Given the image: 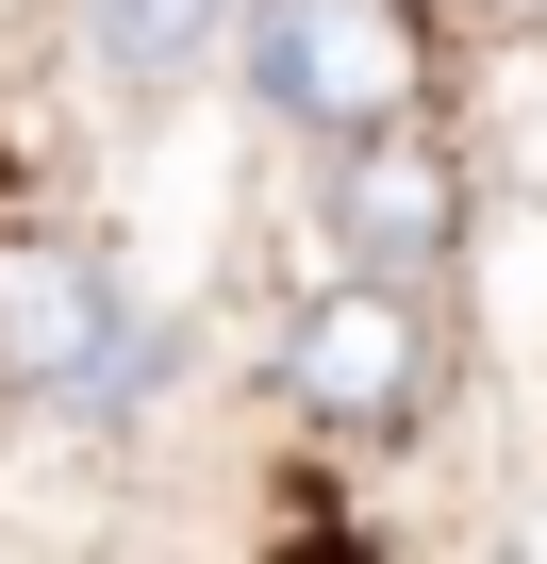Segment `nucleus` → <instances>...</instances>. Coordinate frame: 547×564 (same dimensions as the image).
<instances>
[{"label": "nucleus", "mask_w": 547, "mask_h": 564, "mask_svg": "<svg viewBox=\"0 0 547 564\" xmlns=\"http://www.w3.org/2000/svg\"><path fill=\"white\" fill-rule=\"evenodd\" d=\"M232 84H249L265 133L349 150V133H382V117H431L448 34H431V0H249Z\"/></svg>", "instance_id": "2"}, {"label": "nucleus", "mask_w": 547, "mask_h": 564, "mask_svg": "<svg viewBox=\"0 0 547 564\" xmlns=\"http://www.w3.org/2000/svg\"><path fill=\"white\" fill-rule=\"evenodd\" d=\"M316 166H332V183H316L332 265L464 282V249H481V166L448 150V117H382V133H349V150H316Z\"/></svg>", "instance_id": "4"}, {"label": "nucleus", "mask_w": 547, "mask_h": 564, "mask_svg": "<svg viewBox=\"0 0 547 564\" xmlns=\"http://www.w3.org/2000/svg\"><path fill=\"white\" fill-rule=\"evenodd\" d=\"M497 18H547V0H497Z\"/></svg>", "instance_id": "6"}, {"label": "nucleus", "mask_w": 547, "mask_h": 564, "mask_svg": "<svg viewBox=\"0 0 547 564\" xmlns=\"http://www.w3.org/2000/svg\"><path fill=\"white\" fill-rule=\"evenodd\" d=\"M166 366H183V333L117 282V249L0 232V399H34V415H133Z\"/></svg>", "instance_id": "3"}, {"label": "nucleus", "mask_w": 547, "mask_h": 564, "mask_svg": "<svg viewBox=\"0 0 547 564\" xmlns=\"http://www.w3.org/2000/svg\"><path fill=\"white\" fill-rule=\"evenodd\" d=\"M232 34H249V0H67V51L117 100H166V84L232 67Z\"/></svg>", "instance_id": "5"}, {"label": "nucleus", "mask_w": 547, "mask_h": 564, "mask_svg": "<svg viewBox=\"0 0 547 564\" xmlns=\"http://www.w3.org/2000/svg\"><path fill=\"white\" fill-rule=\"evenodd\" d=\"M265 382H283L299 432L332 448H398L448 415V282H398V265H332L283 300V333H265Z\"/></svg>", "instance_id": "1"}]
</instances>
